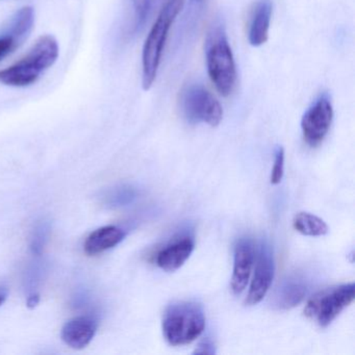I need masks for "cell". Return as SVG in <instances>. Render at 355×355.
<instances>
[{
  "mask_svg": "<svg viewBox=\"0 0 355 355\" xmlns=\"http://www.w3.org/2000/svg\"><path fill=\"white\" fill-rule=\"evenodd\" d=\"M59 51V44L53 36L40 37L26 57L0 70V84L18 88L34 84L43 72L57 62Z\"/></svg>",
  "mask_w": 355,
  "mask_h": 355,
  "instance_id": "cell-1",
  "label": "cell"
},
{
  "mask_svg": "<svg viewBox=\"0 0 355 355\" xmlns=\"http://www.w3.org/2000/svg\"><path fill=\"white\" fill-rule=\"evenodd\" d=\"M184 3L186 0H167L145 41L142 53V87L145 91L153 87L157 78L168 34Z\"/></svg>",
  "mask_w": 355,
  "mask_h": 355,
  "instance_id": "cell-2",
  "label": "cell"
},
{
  "mask_svg": "<svg viewBox=\"0 0 355 355\" xmlns=\"http://www.w3.org/2000/svg\"><path fill=\"white\" fill-rule=\"evenodd\" d=\"M205 51L207 73L211 83L222 96H230L236 88L238 74L223 24H217L211 28Z\"/></svg>",
  "mask_w": 355,
  "mask_h": 355,
  "instance_id": "cell-3",
  "label": "cell"
},
{
  "mask_svg": "<svg viewBox=\"0 0 355 355\" xmlns=\"http://www.w3.org/2000/svg\"><path fill=\"white\" fill-rule=\"evenodd\" d=\"M205 327V311L195 301L172 303L164 313V336L172 346L190 344L202 334Z\"/></svg>",
  "mask_w": 355,
  "mask_h": 355,
  "instance_id": "cell-4",
  "label": "cell"
},
{
  "mask_svg": "<svg viewBox=\"0 0 355 355\" xmlns=\"http://www.w3.org/2000/svg\"><path fill=\"white\" fill-rule=\"evenodd\" d=\"M355 284H340L313 295L304 309L307 318L321 327H327L354 300Z\"/></svg>",
  "mask_w": 355,
  "mask_h": 355,
  "instance_id": "cell-5",
  "label": "cell"
},
{
  "mask_svg": "<svg viewBox=\"0 0 355 355\" xmlns=\"http://www.w3.org/2000/svg\"><path fill=\"white\" fill-rule=\"evenodd\" d=\"M180 107L191 124L218 126L223 118V109L215 96L201 85H190L180 95Z\"/></svg>",
  "mask_w": 355,
  "mask_h": 355,
  "instance_id": "cell-6",
  "label": "cell"
},
{
  "mask_svg": "<svg viewBox=\"0 0 355 355\" xmlns=\"http://www.w3.org/2000/svg\"><path fill=\"white\" fill-rule=\"evenodd\" d=\"M334 119L331 98L327 92H323L306 110L302 120L301 130L305 142L311 147L323 142L329 132Z\"/></svg>",
  "mask_w": 355,
  "mask_h": 355,
  "instance_id": "cell-7",
  "label": "cell"
},
{
  "mask_svg": "<svg viewBox=\"0 0 355 355\" xmlns=\"http://www.w3.org/2000/svg\"><path fill=\"white\" fill-rule=\"evenodd\" d=\"M274 271H275V265H274L273 252L269 245L263 242L259 245L257 250L254 276L247 295L246 304L255 305L263 300L271 286Z\"/></svg>",
  "mask_w": 355,
  "mask_h": 355,
  "instance_id": "cell-8",
  "label": "cell"
},
{
  "mask_svg": "<svg viewBox=\"0 0 355 355\" xmlns=\"http://www.w3.org/2000/svg\"><path fill=\"white\" fill-rule=\"evenodd\" d=\"M35 24L32 7H24L14 16L9 30L0 36V62L9 57L30 36Z\"/></svg>",
  "mask_w": 355,
  "mask_h": 355,
  "instance_id": "cell-9",
  "label": "cell"
},
{
  "mask_svg": "<svg viewBox=\"0 0 355 355\" xmlns=\"http://www.w3.org/2000/svg\"><path fill=\"white\" fill-rule=\"evenodd\" d=\"M255 252L252 242L249 239H242L234 247V270H232V292L239 295L245 290L254 263Z\"/></svg>",
  "mask_w": 355,
  "mask_h": 355,
  "instance_id": "cell-10",
  "label": "cell"
},
{
  "mask_svg": "<svg viewBox=\"0 0 355 355\" xmlns=\"http://www.w3.org/2000/svg\"><path fill=\"white\" fill-rule=\"evenodd\" d=\"M195 241L192 236H182L166 245L157 253V265L166 272H174L184 266L194 250Z\"/></svg>",
  "mask_w": 355,
  "mask_h": 355,
  "instance_id": "cell-11",
  "label": "cell"
},
{
  "mask_svg": "<svg viewBox=\"0 0 355 355\" xmlns=\"http://www.w3.org/2000/svg\"><path fill=\"white\" fill-rule=\"evenodd\" d=\"M309 292V284L305 278L292 275L280 282L273 295L274 307L290 309L300 304Z\"/></svg>",
  "mask_w": 355,
  "mask_h": 355,
  "instance_id": "cell-12",
  "label": "cell"
},
{
  "mask_svg": "<svg viewBox=\"0 0 355 355\" xmlns=\"http://www.w3.org/2000/svg\"><path fill=\"white\" fill-rule=\"evenodd\" d=\"M96 331V321L82 315L66 322L62 329V338L71 348L83 349L92 342Z\"/></svg>",
  "mask_w": 355,
  "mask_h": 355,
  "instance_id": "cell-13",
  "label": "cell"
},
{
  "mask_svg": "<svg viewBox=\"0 0 355 355\" xmlns=\"http://www.w3.org/2000/svg\"><path fill=\"white\" fill-rule=\"evenodd\" d=\"M273 3L271 0H259L249 24L248 41L254 47L261 46L269 39Z\"/></svg>",
  "mask_w": 355,
  "mask_h": 355,
  "instance_id": "cell-14",
  "label": "cell"
},
{
  "mask_svg": "<svg viewBox=\"0 0 355 355\" xmlns=\"http://www.w3.org/2000/svg\"><path fill=\"white\" fill-rule=\"evenodd\" d=\"M126 234L118 226H103L93 232L85 243V251L89 255H96L114 248L122 242Z\"/></svg>",
  "mask_w": 355,
  "mask_h": 355,
  "instance_id": "cell-15",
  "label": "cell"
},
{
  "mask_svg": "<svg viewBox=\"0 0 355 355\" xmlns=\"http://www.w3.org/2000/svg\"><path fill=\"white\" fill-rule=\"evenodd\" d=\"M293 224H294L295 230L303 236H325L329 232V228L324 220L318 216L305 213V211L297 214Z\"/></svg>",
  "mask_w": 355,
  "mask_h": 355,
  "instance_id": "cell-16",
  "label": "cell"
},
{
  "mask_svg": "<svg viewBox=\"0 0 355 355\" xmlns=\"http://www.w3.org/2000/svg\"><path fill=\"white\" fill-rule=\"evenodd\" d=\"M136 189L130 186H120L112 190L105 197L107 205L112 207H125L137 198Z\"/></svg>",
  "mask_w": 355,
  "mask_h": 355,
  "instance_id": "cell-17",
  "label": "cell"
},
{
  "mask_svg": "<svg viewBox=\"0 0 355 355\" xmlns=\"http://www.w3.org/2000/svg\"><path fill=\"white\" fill-rule=\"evenodd\" d=\"M49 232H51V225L49 222L43 220L37 224L34 232H33L32 244H31V248L34 254L40 255L42 253L47 240H49Z\"/></svg>",
  "mask_w": 355,
  "mask_h": 355,
  "instance_id": "cell-18",
  "label": "cell"
},
{
  "mask_svg": "<svg viewBox=\"0 0 355 355\" xmlns=\"http://www.w3.org/2000/svg\"><path fill=\"white\" fill-rule=\"evenodd\" d=\"M134 11V31L140 30L144 26L150 9L151 0H130Z\"/></svg>",
  "mask_w": 355,
  "mask_h": 355,
  "instance_id": "cell-19",
  "label": "cell"
},
{
  "mask_svg": "<svg viewBox=\"0 0 355 355\" xmlns=\"http://www.w3.org/2000/svg\"><path fill=\"white\" fill-rule=\"evenodd\" d=\"M284 150L278 146L274 153V164L272 168L271 184H278L284 178Z\"/></svg>",
  "mask_w": 355,
  "mask_h": 355,
  "instance_id": "cell-20",
  "label": "cell"
},
{
  "mask_svg": "<svg viewBox=\"0 0 355 355\" xmlns=\"http://www.w3.org/2000/svg\"><path fill=\"white\" fill-rule=\"evenodd\" d=\"M195 353H202V354H214L216 353L215 346L209 340H205L200 343Z\"/></svg>",
  "mask_w": 355,
  "mask_h": 355,
  "instance_id": "cell-21",
  "label": "cell"
},
{
  "mask_svg": "<svg viewBox=\"0 0 355 355\" xmlns=\"http://www.w3.org/2000/svg\"><path fill=\"white\" fill-rule=\"evenodd\" d=\"M39 303V295L35 294L28 297V305L30 307H35Z\"/></svg>",
  "mask_w": 355,
  "mask_h": 355,
  "instance_id": "cell-22",
  "label": "cell"
},
{
  "mask_svg": "<svg viewBox=\"0 0 355 355\" xmlns=\"http://www.w3.org/2000/svg\"><path fill=\"white\" fill-rule=\"evenodd\" d=\"M6 297L3 296V295H0V305L3 304L5 302Z\"/></svg>",
  "mask_w": 355,
  "mask_h": 355,
  "instance_id": "cell-23",
  "label": "cell"
}]
</instances>
